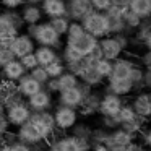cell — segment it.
<instances>
[{"instance_id": "cell-2", "label": "cell", "mask_w": 151, "mask_h": 151, "mask_svg": "<svg viewBox=\"0 0 151 151\" xmlns=\"http://www.w3.org/2000/svg\"><path fill=\"white\" fill-rule=\"evenodd\" d=\"M28 36L33 37L34 42L39 46H47V47H55L60 46V36L55 33L49 23H37V24H29L28 26Z\"/></svg>"}, {"instance_id": "cell-8", "label": "cell", "mask_w": 151, "mask_h": 151, "mask_svg": "<svg viewBox=\"0 0 151 151\" xmlns=\"http://www.w3.org/2000/svg\"><path fill=\"white\" fill-rule=\"evenodd\" d=\"M125 10H127V7H115V5H111V7L104 12L106 21H107V28H109V36L124 34V31H125V23H124Z\"/></svg>"}, {"instance_id": "cell-21", "label": "cell", "mask_w": 151, "mask_h": 151, "mask_svg": "<svg viewBox=\"0 0 151 151\" xmlns=\"http://www.w3.org/2000/svg\"><path fill=\"white\" fill-rule=\"evenodd\" d=\"M81 101H83V94H81L78 86L68 88V89H65V91L59 93V106H67V107L78 109L80 104H81Z\"/></svg>"}, {"instance_id": "cell-18", "label": "cell", "mask_w": 151, "mask_h": 151, "mask_svg": "<svg viewBox=\"0 0 151 151\" xmlns=\"http://www.w3.org/2000/svg\"><path fill=\"white\" fill-rule=\"evenodd\" d=\"M130 106L138 117H143V119L151 117V94L150 93H140V94H137Z\"/></svg>"}, {"instance_id": "cell-22", "label": "cell", "mask_w": 151, "mask_h": 151, "mask_svg": "<svg viewBox=\"0 0 151 151\" xmlns=\"http://www.w3.org/2000/svg\"><path fill=\"white\" fill-rule=\"evenodd\" d=\"M133 91V85L128 78H122V80H107V86H106V93H112L115 96H124L130 94Z\"/></svg>"}, {"instance_id": "cell-41", "label": "cell", "mask_w": 151, "mask_h": 151, "mask_svg": "<svg viewBox=\"0 0 151 151\" xmlns=\"http://www.w3.org/2000/svg\"><path fill=\"white\" fill-rule=\"evenodd\" d=\"M8 127H10V124H8L7 117H5V112L4 114H0V145L7 143V135H8Z\"/></svg>"}, {"instance_id": "cell-62", "label": "cell", "mask_w": 151, "mask_h": 151, "mask_svg": "<svg viewBox=\"0 0 151 151\" xmlns=\"http://www.w3.org/2000/svg\"><path fill=\"white\" fill-rule=\"evenodd\" d=\"M150 94H151V93H150Z\"/></svg>"}, {"instance_id": "cell-15", "label": "cell", "mask_w": 151, "mask_h": 151, "mask_svg": "<svg viewBox=\"0 0 151 151\" xmlns=\"http://www.w3.org/2000/svg\"><path fill=\"white\" fill-rule=\"evenodd\" d=\"M28 107L31 109V112H41V111H49L50 106H52V96L47 89H41L36 94L29 96L26 99Z\"/></svg>"}, {"instance_id": "cell-52", "label": "cell", "mask_w": 151, "mask_h": 151, "mask_svg": "<svg viewBox=\"0 0 151 151\" xmlns=\"http://www.w3.org/2000/svg\"><path fill=\"white\" fill-rule=\"evenodd\" d=\"M107 150L109 148L104 143H91V146H89V151H107Z\"/></svg>"}, {"instance_id": "cell-36", "label": "cell", "mask_w": 151, "mask_h": 151, "mask_svg": "<svg viewBox=\"0 0 151 151\" xmlns=\"http://www.w3.org/2000/svg\"><path fill=\"white\" fill-rule=\"evenodd\" d=\"M124 23H125V29H137V28L140 26L141 20L127 8L125 13H124Z\"/></svg>"}, {"instance_id": "cell-61", "label": "cell", "mask_w": 151, "mask_h": 151, "mask_svg": "<svg viewBox=\"0 0 151 151\" xmlns=\"http://www.w3.org/2000/svg\"><path fill=\"white\" fill-rule=\"evenodd\" d=\"M0 49H2V44H0Z\"/></svg>"}, {"instance_id": "cell-17", "label": "cell", "mask_w": 151, "mask_h": 151, "mask_svg": "<svg viewBox=\"0 0 151 151\" xmlns=\"http://www.w3.org/2000/svg\"><path fill=\"white\" fill-rule=\"evenodd\" d=\"M135 141V135L125 132L124 128H114L112 132L107 133V138H106L104 145L107 148H114V146H128V145Z\"/></svg>"}, {"instance_id": "cell-42", "label": "cell", "mask_w": 151, "mask_h": 151, "mask_svg": "<svg viewBox=\"0 0 151 151\" xmlns=\"http://www.w3.org/2000/svg\"><path fill=\"white\" fill-rule=\"evenodd\" d=\"M150 33H151V24L146 23V20H141L140 26L137 28V39H140V41L145 42V39L148 37Z\"/></svg>"}, {"instance_id": "cell-9", "label": "cell", "mask_w": 151, "mask_h": 151, "mask_svg": "<svg viewBox=\"0 0 151 151\" xmlns=\"http://www.w3.org/2000/svg\"><path fill=\"white\" fill-rule=\"evenodd\" d=\"M54 114V122H55V128L59 130H72V127L78 120V111L73 107H67V106H59Z\"/></svg>"}, {"instance_id": "cell-12", "label": "cell", "mask_w": 151, "mask_h": 151, "mask_svg": "<svg viewBox=\"0 0 151 151\" xmlns=\"http://www.w3.org/2000/svg\"><path fill=\"white\" fill-rule=\"evenodd\" d=\"M8 49L15 55V59H21V57L28 55V54L34 52V41L28 34H17L13 41L10 42Z\"/></svg>"}, {"instance_id": "cell-28", "label": "cell", "mask_w": 151, "mask_h": 151, "mask_svg": "<svg viewBox=\"0 0 151 151\" xmlns=\"http://www.w3.org/2000/svg\"><path fill=\"white\" fill-rule=\"evenodd\" d=\"M20 17H21V20H23L24 24H37L41 21V18H42V12H41L39 7L31 4V5H26V7L23 8Z\"/></svg>"}, {"instance_id": "cell-25", "label": "cell", "mask_w": 151, "mask_h": 151, "mask_svg": "<svg viewBox=\"0 0 151 151\" xmlns=\"http://www.w3.org/2000/svg\"><path fill=\"white\" fill-rule=\"evenodd\" d=\"M128 10L135 13L140 20H150L151 18V0H130Z\"/></svg>"}, {"instance_id": "cell-40", "label": "cell", "mask_w": 151, "mask_h": 151, "mask_svg": "<svg viewBox=\"0 0 151 151\" xmlns=\"http://www.w3.org/2000/svg\"><path fill=\"white\" fill-rule=\"evenodd\" d=\"M21 62V65L24 67V70L26 72H31L33 68H36L39 63H37V60H36V55H34V52H31V54H28V55H24V57H21V59H18Z\"/></svg>"}, {"instance_id": "cell-43", "label": "cell", "mask_w": 151, "mask_h": 151, "mask_svg": "<svg viewBox=\"0 0 151 151\" xmlns=\"http://www.w3.org/2000/svg\"><path fill=\"white\" fill-rule=\"evenodd\" d=\"M107 133L109 130H106V128H94L91 132V143H104Z\"/></svg>"}, {"instance_id": "cell-54", "label": "cell", "mask_w": 151, "mask_h": 151, "mask_svg": "<svg viewBox=\"0 0 151 151\" xmlns=\"http://www.w3.org/2000/svg\"><path fill=\"white\" fill-rule=\"evenodd\" d=\"M107 151H132L128 146H114V148H109Z\"/></svg>"}, {"instance_id": "cell-53", "label": "cell", "mask_w": 151, "mask_h": 151, "mask_svg": "<svg viewBox=\"0 0 151 151\" xmlns=\"http://www.w3.org/2000/svg\"><path fill=\"white\" fill-rule=\"evenodd\" d=\"M128 2L130 0H111V4L115 7H128Z\"/></svg>"}, {"instance_id": "cell-10", "label": "cell", "mask_w": 151, "mask_h": 151, "mask_svg": "<svg viewBox=\"0 0 151 151\" xmlns=\"http://www.w3.org/2000/svg\"><path fill=\"white\" fill-rule=\"evenodd\" d=\"M65 46L75 49L81 57H86V55H89V54L94 50L96 46H98V39H96V37H93L91 34H88V33H83L81 36H78V37L67 39Z\"/></svg>"}, {"instance_id": "cell-56", "label": "cell", "mask_w": 151, "mask_h": 151, "mask_svg": "<svg viewBox=\"0 0 151 151\" xmlns=\"http://www.w3.org/2000/svg\"><path fill=\"white\" fill-rule=\"evenodd\" d=\"M5 112V106H4V102L0 101V114H4Z\"/></svg>"}, {"instance_id": "cell-6", "label": "cell", "mask_w": 151, "mask_h": 151, "mask_svg": "<svg viewBox=\"0 0 151 151\" xmlns=\"http://www.w3.org/2000/svg\"><path fill=\"white\" fill-rule=\"evenodd\" d=\"M91 141L88 140H78L73 135H63L60 138L49 141V150L47 151H80V150H89Z\"/></svg>"}, {"instance_id": "cell-5", "label": "cell", "mask_w": 151, "mask_h": 151, "mask_svg": "<svg viewBox=\"0 0 151 151\" xmlns=\"http://www.w3.org/2000/svg\"><path fill=\"white\" fill-rule=\"evenodd\" d=\"M80 23H81L85 33L91 34V36L96 37V39H101V37L109 36L107 21H106L104 13H101V12H94V10H93L91 13L86 15Z\"/></svg>"}, {"instance_id": "cell-50", "label": "cell", "mask_w": 151, "mask_h": 151, "mask_svg": "<svg viewBox=\"0 0 151 151\" xmlns=\"http://www.w3.org/2000/svg\"><path fill=\"white\" fill-rule=\"evenodd\" d=\"M141 85H143V89H151V72H150V70H145V72H143Z\"/></svg>"}, {"instance_id": "cell-58", "label": "cell", "mask_w": 151, "mask_h": 151, "mask_svg": "<svg viewBox=\"0 0 151 151\" xmlns=\"http://www.w3.org/2000/svg\"><path fill=\"white\" fill-rule=\"evenodd\" d=\"M80 151H89V150H80Z\"/></svg>"}, {"instance_id": "cell-34", "label": "cell", "mask_w": 151, "mask_h": 151, "mask_svg": "<svg viewBox=\"0 0 151 151\" xmlns=\"http://www.w3.org/2000/svg\"><path fill=\"white\" fill-rule=\"evenodd\" d=\"M47 72V75H49V78H57V76H60L63 72H65V65H63V62L60 59L54 60V62H50L49 65L44 67Z\"/></svg>"}, {"instance_id": "cell-63", "label": "cell", "mask_w": 151, "mask_h": 151, "mask_svg": "<svg viewBox=\"0 0 151 151\" xmlns=\"http://www.w3.org/2000/svg\"><path fill=\"white\" fill-rule=\"evenodd\" d=\"M0 80H2V78H0Z\"/></svg>"}, {"instance_id": "cell-60", "label": "cell", "mask_w": 151, "mask_h": 151, "mask_svg": "<svg viewBox=\"0 0 151 151\" xmlns=\"http://www.w3.org/2000/svg\"><path fill=\"white\" fill-rule=\"evenodd\" d=\"M0 70H2V63H0Z\"/></svg>"}, {"instance_id": "cell-20", "label": "cell", "mask_w": 151, "mask_h": 151, "mask_svg": "<svg viewBox=\"0 0 151 151\" xmlns=\"http://www.w3.org/2000/svg\"><path fill=\"white\" fill-rule=\"evenodd\" d=\"M133 67H135V65H133V62H132V60L119 57V59H115L114 62H112V72H111V75H109L107 80H122V78H128Z\"/></svg>"}, {"instance_id": "cell-47", "label": "cell", "mask_w": 151, "mask_h": 151, "mask_svg": "<svg viewBox=\"0 0 151 151\" xmlns=\"http://www.w3.org/2000/svg\"><path fill=\"white\" fill-rule=\"evenodd\" d=\"M141 146L151 150V128H146V130H141Z\"/></svg>"}, {"instance_id": "cell-16", "label": "cell", "mask_w": 151, "mask_h": 151, "mask_svg": "<svg viewBox=\"0 0 151 151\" xmlns=\"http://www.w3.org/2000/svg\"><path fill=\"white\" fill-rule=\"evenodd\" d=\"M41 89H42V85H41L39 81H36L29 73H24V75L17 81V91H18V94H20L21 98L28 99L29 96L36 94L37 91H41Z\"/></svg>"}, {"instance_id": "cell-13", "label": "cell", "mask_w": 151, "mask_h": 151, "mask_svg": "<svg viewBox=\"0 0 151 151\" xmlns=\"http://www.w3.org/2000/svg\"><path fill=\"white\" fill-rule=\"evenodd\" d=\"M17 140L21 141V143H26L29 145V146H36V145H41V143H46L44 141V138L41 137V133L36 130V127H34L33 124H31L29 120L26 122V124L20 125L17 130Z\"/></svg>"}, {"instance_id": "cell-31", "label": "cell", "mask_w": 151, "mask_h": 151, "mask_svg": "<svg viewBox=\"0 0 151 151\" xmlns=\"http://www.w3.org/2000/svg\"><path fill=\"white\" fill-rule=\"evenodd\" d=\"M145 120H146V119L138 117V115H137V117H135L133 120L122 124V125H120V128H124L125 132H128V133H132V135H135V137H137V135L140 133L141 130H143V127H145Z\"/></svg>"}, {"instance_id": "cell-49", "label": "cell", "mask_w": 151, "mask_h": 151, "mask_svg": "<svg viewBox=\"0 0 151 151\" xmlns=\"http://www.w3.org/2000/svg\"><path fill=\"white\" fill-rule=\"evenodd\" d=\"M24 0H0V4L7 7L8 10H13V8H18L21 4H23Z\"/></svg>"}, {"instance_id": "cell-14", "label": "cell", "mask_w": 151, "mask_h": 151, "mask_svg": "<svg viewBox=\"0 0 151 151\" xmlns=\"http://www.w3.org/2000/svg\"><path fill=\"white\" fill-rule=\"evenodd\" d=\"M93 12L89 0H67V18L73 21H81L86 15Z\"/></svg>"}, {"instance_id": "cell-48", "label": "cell", "mask_w": 151, "mask_h": 151, "mask_svg": "<svg viewBox=\"0 0 151 151\" xmlns=\"http://www.w3.org/2000/svg\"><path fill=\"white\" fill-rule=\"evenodd\" d=\"M102 128L106 130H114V128H119V124L114 117H102Z\"/></svg>"}, {"instance_id": "cell-26", "label": "cell", "mask_w": 151, "mask_h": 151, "mask_svg": "<svg viewBox=\"0 0 151 151\" xmlns=\"http://www.w3.org/2000/svg\"><path fill=\"white\" fill-rule=\"evenodd\" d=\"M34 55H36V60L41 67H46V65H49L50 62L59 59L55 49L47 47V46H39L37 49H34Z\"/></svg>"}, {"instance_id": "cell-35", "label": "cell", "mask_w": 151, "mask_h": 151, "mask_svg": "<svg viewBox=\"0 0 151 151\" xmlns=\"http://www.w3.org/2000/svg\"><path fill=\"white\" fill-rule=\"evenodd\" d=\"M93 67H94V70L104 80L109 78V75H111V72H112V62H111V60H107V59H99Z\"/></svg>"}, {"instance_id": "cell-32", "label": "cell", "mask_w": 151, "mask_h": 151, "mask_svg": "<svg viewBox=\"0 0 151 151\" xmlns=\"http://www.w3.org/2000/svg\"><path fill=\"white\" fill-rule=\"evenodd\" d=\"M49 24L55 29V33L59 34V36H65L67 34V29H68V18L67 17H57V18H50Z\"/></svg>"}, {"instance_id": "cell-37", "label": "cell", "mask_w": 151, "mask_h": 151, "mask_svg": "<svg viewBox=\"0 0 151 151\" xmlns=\"http://www.w3.org/2000/svg\"><path fill=\"white\" fill-rule=\"evenodd\" d=\"M29 75L33 76L34 80H36V81H39L41 85H46L47 81H49V75H47V72H46V68H44V67H41V65H37L36 68H33L29 72Z\"/></svg>"}, {"instance_id": "cell-29", "label": "cell", "mask_w": 151, "mask_h": 151, "mask_svg": "<svg viewBox=\"0 0 151 151\" xmlns=\"http://www.w3.org/2000/svg\"><path fill=\"white\" fill-rule=\"evenodd\" d=\"M55 81H57V91L60 93V91H65V89H68V88H75V86H78L80 80H78V76L73 75V73L63 72L60 76L55 78Z\"/></svg>"}, {"instance_id": "cell-23", "label": "cell", "mask_w": 151, "mask_h": 151, "mask_svg": "<svg viewBox=\"0 0 151 151\" xmlns=\"http://www.w3.org/2000/svg\"><path fill=\"white\" fill-rule=\"evenodd\" d=\"M24 73H26V70H24V67L21 65V62L18 59L10 60V62H7L2 67V75L5 76V80H10V81H15V83H17Z\"/></svg>"}, {"instance_id": "cell-3", "label": "cell", "mask_w": 151, "mask_h": 151, "mask_svg": "<svg viewBox=\"0 0 151 151\" xmlns=\"http://www.w3.org/2000/svg\"><path fill=\"white\" fill-rule=\"evenodd\" d=\"M128 44V39L124 34H114V36H106L98 39V46L101 49L102 59H107L111 62H114L115 59L120 57V54L125 50Z\"/></svg>"}, {"instance_id": "cell-57", "label": "cell", "mask_w": 151, "mask_h": 151, "mask_svg": "<svg viewBox=\"0 0 151 151\" xmlns=\"http://www.w3.org/2000/svg\"><path fill=\"white\" fill-rule=\"evenodd\" d=\"M26 2H29V4H39V2H42V0H26Z\"/></svg>"}, {"instance_id": "cell-27", "label": "cell", "mask_w": 151, "mask_h": 151, "mask_svg": "<svg viewBox=\"0 0 151 151\" xmlns=\"http://www.w3.org/2000/svg\"><path fill=\"white\" fill-rule=\"evenodd\" d=\"M78 80H80L81 83H85V85L91 86V88H94V86H99L102 81H104V78H102V76L99 75L98 72H96L93 65L85 67V70H83V72L80 73Z\"/></svg>"}, {"instance_id": "cell-30", "label": "cell", "mask_w": 151, "mask_h": 151, "mask_svg": "<svg viewBox=\"0 0 151 151\" xmlns=\"http://www.w3.org/2000/svg\"><path fill=\"white\" fill-rule=\"evenodd\" d=\"M135 117H137V114H135V111L132 109V106H130V104H124V106L120 107V111H119L117 114L114 115V119L117 120L119 127H120L122 124H125V122L133 120Z\"/></svg>"}, {"instance_id": "cell-46", "label": "cell", "mask_w": 151, "mask_h": 151, "mask_svg": "<svg viewBox=\"0 0 151 151\" xmlns=\"http://www.w3.org/2000/svg\"><path fill=\"white\" fill-rule=\"evenodd\" d=\"M13 59H15V55L12 54V50L8 49V47H4V46H2V49H0V63H2V67H4L7 62L13 60Z\"/></svg>"}, {"instance_id": "cell-11", "label": "cell", "mask_w": 151, "mask_h": 151, "mask_svg": "<svg viewBox=\"0 0 151 151\" xmlns=\"http://www.w3.org/2000/svg\"><path fill=\"white\" fill-rule=\"evenodd\" d=\"M124 104L125 102L120 96H115V94H112V93H106L104 96H101L98 112L102 117H114V115L120 111V107Z\"/></svg>"}, {"instance_id": "cell-59", "label": "cell", "mask_w": 151, "mask_h": 151, "mask_svg": "<svg viewBox=\"0 0 151 151\" xmlns=\"http://www.w3.org/2000/svg\"><path fill=\"white\" fill-rule=\"evenodd\" d=\"M140 151H146V150H145V148H143V150H140Z\"/></svg>"}, {"instance_id": "cell-19", "label": "cell", "mask_w": 151, "mask_h": 151, "mask_svg": "<svg viewBox=\"0 0 151 151\" xmlns=\"http://www.w3.org/2000/svg\"><path fill=\"white\" fill-rule=\"evenodd\" d=\"M42 15L49 18L67 17V0H42Z\"/></svg>"}, {"instance_id": "cell-7", "label": "cell", "mask_w": 151, "mask_h": 151, "mask_svg": "<svg viewBox=\"0 0 151 151\" xmlns=\"http://www.w3.org/2000/svg\"><path fill=\"white\" fill-rule=\"evenodd\" d=\"M29 115H31V109L28 107L26 101H23V99H20V101L5 107V117H7L8 124L12 127L18 128L20 125L26 124L29 120Z\"/></svg>"}, {"instance_id": "cell-4", "label": "cell", "mask_w": 151, "mask_h": 151, "mask_svg": "<svg viewBox=\"0 0 151 151\" xmlns=\"http://www.w3.org/2000/svg\"><path fill=\"white\" fill-rule=\"evenodd\" d=\"M29 122L36 127V130L41 133L46 143L54 140L55 137V122H54V114L49 111H41V112H31Z\"/></svg>"}, {"instance_id": "cell-39", "label": "cell", "mask_w": 151, "mask_h": 151, "mask_svg": "<svg viewBox=\"0 0 151 151\" xmlns=\"http://www.w3.org/2000/svg\"><path fill=\"white\" fill-rule=\"evenodd\" d=\"M62 59H63V62H65V63H70V62H76V60H81L83 57L80 55V54L76 52L75 49H72V47L65 46V47H63V50H62Z\"/></svg>"}, {"instance_id": "cell-24", "label": "cell", "mask_w": 151, "mask_h": 151, "mask_svg": "<svg viewBox=\"0 0 151 151\" xmlns=\"http://www.w3.org/2000/svg\"><path fill=\"white\" fill-rule=\"evenodd\" d=\"M99 101H101V96L98 94V93L91 91L88 96H85L81 101V104H80V114L83 115V117H88V115H93L98 112V107H99Z\"/></svg>"}, {"instance_id": "cell-33", "label": "cell", "mask_w": 151, "mask_h": 151, "mask_svg": "<svg viewBox=\"0 0 151 151\" xmlns=\"http://www.w3.org/2000/svg\"><path fill=\"white\" fill-rule=\"evenodd\" d=\"M91 132L93 128H89L86 124H75L72 127V135L78 140H88L91 141Z\"/></svg>"}, {"instance_id": "cell-45", "label": "cell", "mask_w": 151, "mask_h": 151, "mask_svg": "<svg viewBox=\"0 0 151 151\" xmlns=\"http://www.w3.org/2000/svg\"><path fill=\"white\" fill-rule=\"evenodd\" d=\"M12 146V151H34L33 146H29V145L26 143H21V141L18 140H13V141H8Z\"/></svg>"}, {"instance_id": "cell-38", "label": "cell", "mask_w": 151, "mask_h": 151, "mask_svg": "<svg viewBox=\"0 0 151 151\" xmlns=\"http://www.w3.org/2000/svg\"><path fill=\"white\" fill-rule=\"evenodd\" d=\"M85 33L81 23L80 21H70L68 24V29H67V39H73V37H78Z\"/></svg>"}, {"instance_id": "cell-51", "label": "cell", "mask_w": 151, "mask_h": 151, "mask_svg": "<svg viewBox=\"0 0 151 151\" xmlns=\"http://www.w3.org/2000/svg\"><path fill=\"white\" fill-rule=\"evenodd\" d=\"M141 63H143L145 70H150L151 72V50H148V52L143 54V57H141Z\"/></svg>"}, {"instance_id": "cell-44", "label": "cell", "mask_w": 151, "mask_h": 151, "mask_svg": "<svg viewBox=\"0 0 151 151\" xmlns=\"http://www.w3.org/2000/svg\"><path fill=\"white\" fill-rule=\"evenodd\" d=\"M89 2H91L93 10H94V12H101V13H104V12L112 5L111 0H89Z\"/></svg>"}, {"instance_id": "cell-55", "label": "cell", "mask_w": 151, "mask_h": 151, "mask_svg": "<svg viewBox=\"0 0 151 151\" xmlns=\"http://www.w3.org/2000/svg\"><path fill=\"white\" fill-rule=\"evenodd\" d=\"M145 46H146V49H148V50H151V33L148 34V37L145 39Z\"/></svg>"}, {"instance_id": "cell-1", "label": "cell", "mask_w": 151, "mask_h": 151, "mask_svg": "<svg viewBox=\"0 0 151 151\" xmlns=\"http://www.w3.org/2000/svg\"><path fill=\"white\" fill-rule=\"evenodd\" d=\"M23 20L15 12H4L0 13V44L4 47H8L13 37L18 34V29L21 28Z\"/></svg>"}]
</instances>
